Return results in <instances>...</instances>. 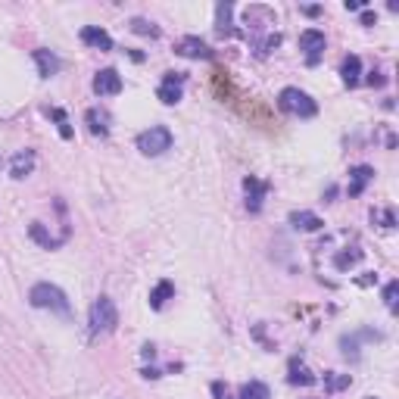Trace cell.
<instances>
[{"instance_id": "8fae6325", "label": "cell", "mask_w": 399, "mask_h": 399, "mask_svg": "<svg viewBox=\"0 0 399 399\" xmlns=\"http://www.w3.org/2000/svg\"><path fill=\"white\" fill-rule=\"evenodd\" d=\"M81 44L94 47V50H113V38H109V32L100 29V25H85V29H81Z\"/></svg>"}, {"instance_id": "d4e9b609", "label": "cell", "mask_w": 399, "mask_h": 399, "mask_svg": "<svg viewBox=\"0 0 399 399\" xmlns=\"http://www.w3.org/2000/svg\"><path fill=\"white\" fill-rule=\"evenodd\" d=\"M396 297H399V281H387V287H384V306L390 312H396Z\"/></svg>"}, {"instance_id": "6da1fadb", "label": "cell", "mask_w": 399, "mask_h": 399, "mask_svg": "<svg viewBox=\"0 0 399 399\" xmlns=\"http://www.w3.org/2000/svg\"><path fill=\"white\" fill-rule=\"evenodd\" d=\"M29 303L34 306V309H47V312L60 315V318H69V315H72V306H69L66 293H62L57 284H50V281H38V284H34L29 290Z\"/></svg>"}, {"instance_id": "603a6c76", "label": "cell", "mask_w": 399, "mask_h": 399, "mask_svg": "<svg viewBox=\"0 0 399 399\" xmlns=\"http://www.w3.org/2000/svg\"><path fill=\"white\" fill-rule=\"evenodd\" d=\"M359 259H362V250H356V247H353V253H340V256H334V269L346 271L349 265H356Z\"/></svg>"}, {"instance_id": "4fadbf2b", "label": "cell", "mask_w": 399, "mask_h": 399, "mask_svg": "<svg viewBox=\"0 0 399 399\" xmlns=\"http://www.w3.org/2000/svg\"><path fill=\"white\" fill-rule=\"evenodd\" d=\"M34 169V150H19L16 156L10 159V175L13 178H29Z\"/></svg>"}, {"instance_id": "d6986e66", "label": "cell", "mask_w": 399, "mask_h": 399, "mask_svg": "<svg viewBox=\"0 0 399 399\" xmlns=\"http://www.w3.org/2000/svg\"><path fill=\"white\" fill-rule=\"evenodd\" d=\"M287 381H290V384H303V387H309V384H315V374H312V371L303 365V362H297V359H293V362H290V374H287Z\"/></svg>"}, {"instance_id": "5bb4252c", "label": "cell", "mask_w": 399, "mask_h": 399, "mask_svg": "<svg viewBox=\"0 0 399 399\" xmlns=\"http://www.w3.org/2000/svg\"><path fill=\"white\" fill-rule=\"evenodd\" d=\"M85 125H88V131L94 137H107V131H109V116L103 113V109H88L85 113Z\"/></svg>"}, {"instance_id": "83f0119b", "label": "cell", "mask_w": 399, "mask_h": 399, "mask_svg": "<svg viewBox=\"0 0 399 399\" xmlns=\"http://www.w3.org/2000/svg\"><path fill=\"white\" fill-rule=\"evenodd\" d=\"M377 22V13H371V10H362V16H359V25H365V29H371V25Z\"/></svg>"}, {"instance_id": "484cf974", "label": "cell", "mask_w": 399, "mask_h": 399, "mask_svg": "<svg viewBox=\"0 0 399 399\" xmlns=\"http://www.w3.org/2000/svg\"><path fill=\"white\" fill-rule=\"evenodd\" d=\"M371 222H381V228H393L396 225V219H393L390 209H384V212H371Z\"/></svg>"}, {"instance_id": "9a60e30c", "label": "cell", "mask_w": 399, "mask_h": 399, "mask_svg": "<svg viewBox=\"0 0 399 399\" xmlns=\"http://www.w3.org/2000/svg\"><path fill=\"white\" fill-rule=\"evenodd\" d=\"M29 234H32V241H34V243H41L44 250H57V247H62V241H60V237H53L50 231L44 228V222H32Z\"/></svg>"}, {"instance_id": "8992f818", "label": "cell", "mask_w": 399, "mask_h": 399, "mask_svg": "<svg viewBox=\"0 0 399 399\" xmlns=\"http://www.w3.org/2000/svg\"><path fill=\"white\" fill-rule=\"evenodd\" d=\"M325 47H327L325 32H318V29H306L303 34H299V50L306 53V62H309V66H315V62L321 60Z\"/></svg>"}, {"instance_id": "e0dca14e", "label": "cell", "mask_w": 399, "mask_h": 399, "mask_svg": "<svg viewBox=\"0 0 399 399\" xmlns=\"http://www.w3.org/2000/svg\"><path fill=\"white\" fill-rule=\"evenodd\" d=\"M290 225L297 231H318L325 222H321L315 212H309V209H299V212H290Z\"/></svg>"}, {"instance_id": "ac0fdd59", "label": "cell", "mask_w": 399, "mask_h": 399, "mask_svg": "<svg viewBox=\"0 0 399 399\" xmlns=\"http://www.w3.org/2000/svg\"><path fill=\"white\" fill-rule=\"evenodd\" d=\"M172 297H175V284H172V281H159V284L150 290V306H153V309H163V306L169 303Z\"/></svg>"}, {"instance_id": "ffe728a7", "label": "cell", "mask_w": 399, "mask_h": 399, "mask_svg": "<svg viewBox=\"0 0 399 399\" xmlns=\"http://www.w3.org/2000/svg\"><path fill=\"white\" fill-rule=\"evenodd\" d=\"M237 399H271V390L265 387L262 381H250V384H243L241 387Z\"/></svg>"}, {"instance_id": "7a4b0ae2", "label": "cell", "mask_w": 399, "mask_h": 399, "mask_svg": "<svg viewBox=\"0 0 399 399\" xmlns=\"http://www.w3.org/2000/svg\"><path fill=\"white\" fill-rule=\"evenodd\" d=\"M119 325V309L109 297H97L88 315V331L90 337H103V334H113Z\"/></svg>"}, {"instance_id": "f546056e", "label": "cell", "mask_w": 399, "mask_h": 399, "mask_svg": "<svg viewBox=\"0 0 399 399\" xmlns=\"http://www.w3.org/2000/svg\"><path fill=\"white\" fill-rule=\"evenodd\" d=\"M368 85H374V88H381V85H384V79H381V72H371V75H368Z\"/></svg>"}, {"instance_id": "52a82bcc", "label": "cell", "mask_w": 399, "mask_h": 399, "mask_svg": "<svg viewBox=\"0 0 399 399\" xmlns=\"http://www.w3.org/2000/svg\"><path fill=\"white\" fill-rule=\"evenodd\" d=\"M175 53H178V57H187V60H212V47L203 38H197V34H184V38L175 44Z\"/></svg>"}, {"instance_id": "1f68e13d", "label": "cell", "mask_w": 399, "mask_h": 399, "mask_svg": "<svg viewBox=\"0 0 399 399\" xmlns=\"http://www.w3.org/2000/svg\"><path fill=\"white\" fill-rule=\"evenodd\" d=\"M365 399H377V396H365Z\"/></svg>"}, {"instance_id": "30bf717a", "label": "cell", "mask_w": 399, "mask_h": 399, "mask_svg": "<svg viewBox=\"0 0 399 399\" xmlns=\"http://www.w3.org/2000/svg\"><path fill=\"white\" fill-rule=\"evenodd\" d=\"M32 60H34V66H38L41 79H50V75H57L60 69H62L60 57H57L53 50H47V47H38V50L32 53Z\"/></svg>"}, {"instance_id": "277c9868", "label": "cell", "mask_w": 399, "mask_h": 399, "mask_svg": "<svg viewBox=\"0 0 399 399\" xmlns=\"http://www.w3.org/2000/svg\"><path fill=\"white\" fill-rule=\"evenodd\" d=\"M172 131L165 128V125H150L147 131H141L137 135V150L144 153V156H163L165 150H172Z\"/></svg>"}, {"instance_id": "2e32d148", "label": "cell", "mask_w": 399, "mask_h": 399, "mask_svg": "<svg viewBox=\"0 0 399 399\" xmlns=\"http://www.w3.org/2000/svg\"><path fill=\"white\" fill-rule=\"evenodd\" d=\"M340 75H343V81H346L349 88H356V85H359V81H362V60L356 57V53H349V57L343 60Z\"/></svg>"}, {"instance_id": "ba28073f", "label": "cell", "mask_w": 399, "mask_h": 399, "mask_svg": "<svg viewBox=\"0 0 399 399\" xmlns=\"http://www.w3.org/2000/svg\"><path fill=\"white\" fill-rule=\"evenodd\" d=\"M94 90L100 97H116L119 90H122V75H119L116 69H100L94 79Z\"/></svg>"}, {"instance_id": "4316f807", "label": "cell", "mask_w": 399, "mask_h": 399, "mask_svg": "<svg viewBox=\"0 0 399 399\" xmlns=\"http://www.w3.org/2000/svg\"><path fill=\"white\" fill-rule=\"evenodd\" d=\"M53 119L60 122V135L62 137H72V128H69V122H66V113H62V109H53Z\"/></svg>"}, {"instance_id": "7c38bea8", "label": "cell", "mask_w": 399, "mask_h": 399, "mask_svg": "<svg viewBox=\"0 0 399 399\" xmlns=\"http://www.w3.org/2000/svg\"><path fill=\"white\" fill-rule=\"evenodd\" d=\"M368 181H374V169H371V165H356V169H349V197H362Z\"/></svg>"}, {"instance_id": "7402d4cb", "label": "cell", "mask_w": 399, "mask_h": 399, "mask_svg": "<svg viewBox=\"0 0 399 399\" xmlns=\"http://www.w3.org/2000/svg\"><path fill=\"white\" fill-rule=\"evenodd\" d=\"M215 13H219V34H231V4H219L215 6Z\"/></svg>"}, {"instance_id": "3957f363", "label": "cell", "mask_w": 399, "mask_h": 399, "mask_svg": "<svg viewBox=\"0 0 399 399\" xmlns=\"http://www.w3.org/2000/svg\"><path fill=\"white\" fill-rule=\"evenodd\" d=\"M278 107H281L287 116H299V119H312L318 113V103L299 88H284L281 94H278Z\"/></svg>"}, {"instance_id": "4dcf8cb0", "label": "cell", "mask_w": 399, "mask_h": 399, "mask_svg": "<svg viewBox=\"0 0 399 399\" xmlns=\"http://www.w3.org/2000/svg\"><path fill=\"white\" fill-rule=\"evenodd\" d=\"M365 4H359V0H346V10H362Z\"/></svg>"}, {"instance_id": "f1b7e54d", "label": "cell", "mask_w": 399, "mask_h": 399, "mask_svg": "<svg viewBox=\"0 0 399 399\" xmlns=\"http://www.w3.org/2000/svg\"><path fill=\"white\" fill-rule=\"evenodd\" d=\"M212 393H215V399H231V393H228V387L222 381H215L212 384Z\"/></svg>"}, {"instance_id": "44dd1931", "label": "cell", "mask_w": 399, "mask_h": 399, "mask_svg": "<svg viewBox=\"0 0 399 399\" xmlns=\"http://www.w3.org/2000/svg\"><path fill=\"white\" fill-rule=\"evenodd\" d=\"M349 384H353V377H349V374H337V371L325 374V390H327V393H340V390H346Z\"/></svg>"}, {"instance_id": "5b68a950", "label": "cell", "mask_w": 399, "mask_h": 399, "mask_svg": "<svg viewBox=\"0 0 399 399\" xmlns=\"http://www.w3.org/2000/svg\"><path fill=\"white\" fill-rule=\"evenodd\" d=\"M184 81H187L184 72H165L163 81H159V88H156V97L165 103V107H175V103L184 97Z\"/></svg>"}, {"instance_id": "9c48e42d", "label": "cell", "mask_w": 399, "mask_h": 399, "mask_svg": "<svg viewBox=\"0 0 399 399\" xmlns=\"http://www.w3.org/2000/svg\"><path fill=\"white\" fill-rule=\"evenodd\" d=\"M243 191H247V209L250 212H259L262 209V200L269 194V181H259V178H243Z\"/></svg>"}, {"instance_id": "cb8c5ba5", "label": "cell", "mask_w": 399, "mask_h": 399, "mask_svg": "<svg viewBox=\"0 0 399 399\" xmlns=\"http://www.w3.org/2000/svg\"><path fill=\"white\" fill-rule=\"evenodd\" d=\"M131 32L135 34H147V38H159V29L147 19H131Z\"/></svg>"}]
</instances>
